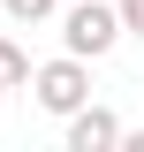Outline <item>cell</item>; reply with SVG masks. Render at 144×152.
Returning <instances> with one entry per match:
<instances>
[{
	"label": "cell",
	"instance_id": "6da1fadb",
	"mask_svg": "<svg viewBox=\"0 0 144 152\" xmlns=\"http://www.w3.org/2000/svg\"><path fill=\"white\" fill-rule=\"evenodd\" d=\"M121 0H76L68 15H61V53H84V61H106L121 46Z\"/></svg>",
	"mask_w": 144,
	"mask_h": 152
},
{
	"label": "cell",
	"instance_id": "7a4b0ae2",
	"mask_svg": "<svg viewBox=\"0 0 144 152\" xmlns=\"http://www.w3.org/2000/svg\"><path fill=\"white\" fill-rule=\"evenodd\" d=\"M31 91H38V107L46 114H61L68 122L76 107L91 99V61L84 53H61V61H38V76H31Z\"/></svg>",
	"mask_w": 144,
	"mask_h": 152
},
{
	"label": "cell",
	"instance_id": "ba28073f",
	"mask_svg": "<svg viewBox=\"0 0 144 152\" xmlns=\"http://www.w3.org/2000/svg\"><path fill=\"white\" fill-rule=\"evenodd\" d=\"M8 91H15V84H8V76H0V107H8Z\"/></svg>",
	"mask_w": 144,
	"mask_h": 152
},
{
	"label": "cell",
	"instance_id": "277c9868",
	"mask_svg": "<svg viewBox=\"0 0 144 152\" xmlns=\"http://www.w3.org/2000/svg\"><path fill=\"white\" fill-rule=\"evenodd\" d=\"M0 76H8V84H15V91H23V84H31V53H23V46H15V38H8V31H0Z\"/></svg>",
	"mask_w": 144,
	"mask_h": 152
},
{
	"label": "cell",
	"instance_id": "52a82bcc",
	"mask_svg": "<svg viewBox=\"0 0 144 152\" xmlns=\"http://www.w3.org/2000/svg\"><path fill=\"white\" fill-rule=\"evenodd\" d=\"M121 152H144V129H129V137H121Z\"/></svg>",
	"mask_w": 144,
	"mask_h": 152
},
{
	"label": "cell",
	"instance_id": "5b68a950",
	"mask_svg": "<svg viewBox=\"0 0 144 152\" xmlns=\"http://www.w3.org/2000/svg\"><path fill=\"white\" fill-rule=\"evenodd\" d=\"M53 8H61V0H0L8 23H53Z\"/></svg>",
	"mask_w": 144,
	"mask_h": 152
},
{
	"label": "cell",
	"instance_id": "3957f363",
	"mask_svg": "<svg viewBox=\"0 0 144 152\" xmlns=\"http://www.w3.org/2000/svg\"><path fill=\"white\" fill-rule=\"evenodd\" d=\"M121 114H114V107H91V99H84V107H76L68 114V152H121Z\"/></svg>",
	"mask_w": 144,
	"mask_h": 152
},
{
	"label": "cell",
	"instance_id": "8992f818",
	"mask_svg": "<svg viewBox=\"0 0 144 152\" xmlns=\"http://www.w3.org/2000/svg\"><path fill=\"white\" fill-rule=\"evenodd\" d=\"M121 23H129V31L144 38V0H121Z\"/></svg>",
	"mask_w": 144,
	"mask_h": 152
}]
</instances>
